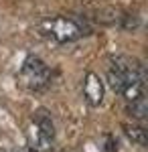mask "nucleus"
<instances>
[{"mask_svg": "<svg viewBox=\"0 0 148 152\" xmlns=\"http://www.w3.org/2000/svg\"><path fill=\"white\" fill-rule=\"evenodd\" d=\"M122 128H124V134L128 136V140H132L138 146H146L148 138H146V130L142 126H138V124H124Z\"/></svg>", "mask_w": 148, "mask_h": 152, "instance_id": "nucleus-5", "label": "nucleus"}, {"mask_svg": "<svg viewBox=\"0 0 148 152\" xmlns=\"http://www.w3.org/2000/svg\"><path fill=\"white\" fill-rule=\"evenodd\" d=\"M39 33L47 39H53L57 43H71L83 37V26L75 18L69 16H53V18H43L37 24Z\"/></svg>", "mask_w": 148, "mask_h": 152, "instance_id": "nucleus-1", "label": "nucleus"}, {"mask_svg": "<svg viewBox=\"0 0 148 152\" xmlns=\"http://www.w3.org/2000/svg\"><path fill=\"white\" fill-rule=\"evenodd\" d=\"M55 142V124L47 110H37L33 118V132L29 148L33 152H51Z\"/></svg>", "mask_w": 148, "mask_h": 152, "instance_id": "nucleus-2", "label": "nucleus"}, {"mask_svg": "<svg viewBox=\"0 0 148 152\" xmlns=\"http://www.w3.org/2000/svg\"><path fill=\"white\" fill-rule=\"evenodd\" d=\"M83 97L91 107H97L103 102V83L93 71H89L83 79Z\"/></svg>", "mask_w": 148, "mask_h": 152, "instance_id": "nucleus-4", "label": "nucleus"}, {"mask_svg": "<svg viewBox=\"0 0 148 152\" xmlns=\"http://www.w3.org/2000/svg\"><path fill=\"white\" fill-rule=\"evenodd\" d=\"M18 81L26 89L39 91V89H43V87L49 85L51 71H49V67L39 57H26V61L21 67V73H18Z\"/></svg>", "mask_w": 148, "mask_h": 152, "instance_id": "nucleus-3", "label": "nucleus"}, {"mask_svg": "<svg viewBox=\"0 0 148 152\" xmlns=\"http://www.w3.org/2000/svg\"><path fill=\"white\" fill-rule=\"evenodd\" d=\"M128 114L134 118V120H146L148 116V102H146V95L140 97V99H134V102H128Z\"/></svg>", "mask_w": 148, "mask_h": 152, "instance_id": "nucleus-6", "label": "nucleus"}]
</instances>
